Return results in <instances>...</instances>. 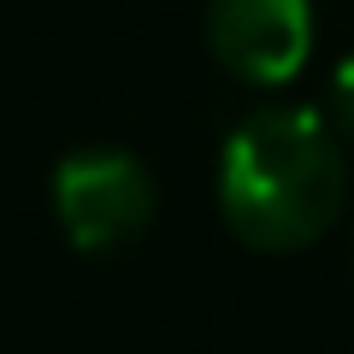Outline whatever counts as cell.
I'll return each instance as SVG.
<instances>
[{
    "label": "cell",
    "mask_w": 354,
    "mask_h": 354,
    "mask_svg": "<svg viewBox=\"0 0 354 354\" xmlns=\"http://www.w3.org/2000/svg\"><path fill=\"white\" fill-rule=\"evenodd\" d=\"M342 130L307 106H266L230 130L218 153V213L254 254H295L342 213Z\"/></svg>",
    "instance_id": "1"
},
{
    "label": "cell",
    "mask_w": 354,
    "mask_h": 354,
    "mask_svg": "<svg viewBox=\"0 0 354 354\" xmlns=\"http://www.w3.org/2000/svg\"><path fill=\"white\" fill-rule=\"evenodd\" d=\"M153 177L124 148H83L53 165V218L77 254H113L153 225Z\"/></svg>",
    "instance_id": "2"
},
{
    "label": "cell",
    "mask_w": 354,
    "mask_h": 354,
    "mask_svg": "<svg viewBox=\"0 0 354 354\" xmlns=\"http://www.w3.org/2000/svg\"><path fill=\"white\" fill-rule=\"evenodd\" d=\"M207 48L242 83H290L313 53L307 0H207Z\"/></svg>",
    "instance_id": "3"
},
{
    "label": "cell",
    "mask_w": 354,
    "mask_h": 354,
    "mask_svg": "<svg viewBox=\"0 0 354 354\" xmlns=\"http://www.w3.org/2000/svg\"><path fill=\"white\" fill-rule=\"evenodd\" d=\"M330 124L354 142V53L337 65V77H330Z\"/></svg>",
    "instance_id": "4"
}]
</instances>
